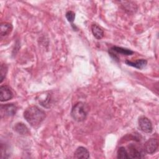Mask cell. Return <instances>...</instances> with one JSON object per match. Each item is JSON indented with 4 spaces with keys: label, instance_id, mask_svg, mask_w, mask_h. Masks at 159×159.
<instances>
[{
    "label": "cell",
    "instance_id": "16",
    "mask_svg": "<svg viewBox=\"0 0 159 159\" xmlns=\"http://www.w3.org/2000/svg\"><path fill=\"white\" fill-rule=\"evenodd\" d=\"M1 83L2 82L4 79L6 77V75L7 72V66L5 64H2L1 65Z\"/></svg>",
    "mask_w": 159,
    "mask_h": 159
},
{
    "label": "cell",
    "instance_id": "10",
    "mask_svg": "<svg viewBox=\"0 0 159 159\" xmlns=\"http://www.w3.org/2000/svg\"><path fill=\"white\" fill-rule=\"evenodd\" d=\"M12 30V25L10 23L2 22L1 24L0 34L1 37L9 35Z\"/></svg>",
    "mask_w": 159,
    "mask_h": 159
},
{
    "label": "cell",
    "instance_id": "15",
    "mask_svg": "<svg viewBox=\"0 0 159 159\" xmlns=\"http://www.w3.org/2000/svg\"><path fill=\"white\" fill-rule=\"evenodd\" d=\"M122 3H124V4L122 5L124 6V8L125 11H128L129 12H135L137 10V7L135 5L134 3H132V4H130L131 2H127V4H125L124 2H122Z\"/></svg>",
    "mask_w": 159,
    "mask_h": 159
},
{
    "label": "cell",
    "instance_id": "7",
    "mask_svg": "<svg viewBox=\"0 0 159 159\" xmlns=\"http://www.w3.org/2000/svg\"><path fill=\"white\" fill-rule=\"evenodd\" d=\"M13 97L11 88L7 86H1L0 88V100L1 102L7 101Z\"/></svg>",
    "mask_w": 159,
    "mask_h": 159
},
{
    "label": "cell",
    "instance_id": "1",
    "mask_svg": "<svg viewBox=\"0 0 159 159\" xmlns=\"http://www.w3.org/2000/svg\"><path fill=\"white\" fill-rule=\"evenodd\" d=\"M46 116L45 112L37 106H33L28 107L24 112V117L33 127H39Z\"/></svg>",
    "mask_w": 159,
    "mask_h": 159
},
{
    "label": "cell",
    "instance_id": "6",
    "mask_svg": "<svg viewBox=\"0 0 159 159\" xmlns=\"http://www.w3.org/2000/svg\"><path fill=\"white\" fill-rule=\"evenodd\" d=\"M17 111V107L14 104H6L1 106V116H12Z\"/></svg>",
    "mask_w": 159,
    "mask_h": 159
},
{
    "label": "cell",
    "instance_id": "13",
    "mask_svg": "<svg viewBox=\"0 0 159 159\" xmlns=\"http://www.w3.org/2000/svg\"><path fill=\"white\" fill-rule=\"evenodd\" d=\"M109 51L112 52H116L119 54H122L124 55H131L134 53V52L132 51L131 50L120 47H117V46H114L112 47Z\"/></svg>",
    "mask_w": 159,
    "mask_h": 159
},
{
    "label": "cell",
    "instance_id": "12",
    "mask_svg": "<svg viewBox=\"0 0 159 159\" xmlns=\"http://www.w3.org/2000/svg\"><path fill=\"white\" fill-rule=\"evenodd\" d=\"M14 129L17 133L20 135H26L28 134L29 132L27 127L24 123L22 122L17 123L14 125Z\"/></svg>",
    "mask_w": 159,
    "mask_h": 159
},
{
    "label": "cell",
    "instance_id": "8",
    "mask_svg": "<svg viewBox=\"0 0 159 159\" xmlns=\"http://www.w3.org/2000/svg\"><path fill=\"white\" fill-rule=\"evenodd\" d=\"M74 157L76 158H88L89 152L87 148L83 147H79L74 153Z\"/></svg>",
    "mask_w": 159,
    "mask_h": 159
},
{
    "label": "cell",
    "instance_id": "2",
    "mask_svg": "<svg viewBox=\"0 0 159 159\" xmlns=\"http://www.w3.org/2000/svg\"><path fill=\"white\" fill-rule=\"evenodd\" d=\"M89 110V109L88 104L83 102H78L72 107L71 116L75 120L82 122L86 119Z\"/></svg>",
    "mask_w": 159,
    "mask_h": 159
},
{
    "label": "cell",
    "instance_id": "9",
    "mask_svg": "<svg viewBox=\"0 0 159 159\" xmlns=\"http://www.w3.org/2000/svg\"><path fill=\"white\" fill-rule=\"evenodd\" d=\"M125 63L129 66H132V67H135L138 69H142L147 65V61L145 59H140V60H137L135 61L126 60Z\"/></svg>",
    "mask_w": 159,
    "mask_h": 159
},
{
    "label": "cell",
    "instance_id": "4",
    "mask_svg": "<svg viewBox=\"0 0 159 159\" xmlns=\"http://www.w3.org/2000/svg\"><path fill=\"white\" fill-rule=\"evenodd\" d=\"M139 127L140 129L145 133H150L152 132L153 127L151 121L145 116H140L138 120Z\"/></svg>",
    "mask_w": 159,
    "mask_h": 159
},
{
    "label": "cell",
    "instance_id": "3",
    "mask_svg": "<svg viewBox=\"0 0 159 159\" xmlns=\"http://www.w3.org/2000/svg\"><path fill=\"white\" fill-rule=\"evenodd\" d=\"M144 149H142L140 147L131 143L128 146V153L129 158H140L145 156Z\"/></svg>",
    "mask_w": 159,
    "mask_h": 159
},
{
    "label": "cell",
    "instance_id": "5",
    "mask_svg": "<svg viewBox=\"0 0 159 159\" xmlns=\"http://www.w3.org/2000/svg\"><path fill=\"white\" fill-rule=\"evenodd\" d=\"M158 144L159 143L158 139L155 138L150 139L144 144V151L148 154H152L158 149Z\"/></svg>",
    "mask_w": 159,
    "mask_h": 159
},
{
    "label": "cell",
    "instance_id": "17",
    "mask_svg": "<svg viewBox=\"0 0 159 159\" xmlns=\"http://www.w3.org/2000/svg\"><path fill=\"white\" fill-rule=\"evenodd\" d=\"M66 18L70 22H73L75 18V14L73 11H69L66 13Z\"/></svg>",
    "mask_w": 159,
    "mask_h": 159
},
{
    "label": "cell",
    "instance_id": "11",
    "mask_svg": "<svg viewBox=\"0 0 159 159\" xmlns=\"http://www.w3.org/2000/svg\"><path fill=\"white\" fill-rule=\"evenodd\" d=\"M91 31L94 35V37L96 39H101L104 36V32L103 30L97 24H93L91 25Z\"/></svg>",
    "mask_w": 159,
    "mask_h": 159
},
{
    "label": "cell",
    "instance_id": "14",
    "mask_svg": "<svg viewBox=\"0 0 159 159\" xmlns=\"http://www.w3.org/2000/svg\"><path fill=\"white\" fill-rule=\"evenodd\" d=\"M117 158L120 159H127L129 158V153L127 150L124 147H120L119 148L117 152Z\"/></svg>",
    "mask_w": 159,
    "mask_h": 159
}]
</instances>
